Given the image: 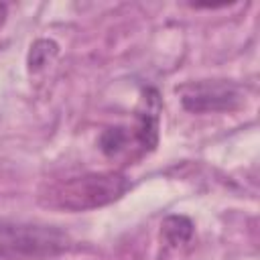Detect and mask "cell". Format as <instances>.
<instances>
[{"instance_id":"6da1fadb","label":"cell","mask_w":260,"mask_h":260,"mask_svg":"<svg viewBox=\"0 0 260 260\" xmlns=\"http://www.w3.org/2000/svg\"><path fill=\"white\" fill-rule=\"evenodd\" d=\"M128 189L130 181L118 173H87L53 185L47 203L69 211L95 209L120 199Z\"/></svg>"},{"instance_id":"277c9868","label":"cell","mask_w":260,"mask_h":260,"mask_svg":"<svg viewBox=\"0 0 260 260\" xmlns=\"http://www.w3.org/2000/svg\"><path fill=\"white\" fill-rule=\"evenodd\" d=\"M162 234L169 240V244L179 246V244L189 242V238L193 234V223L185 215H169L162 221Z\"/></svg>"},{"instance_id":"3957f363","label":"cell","mask_w":260,"mask_h":260,"mask_svg":"<svg viewBox=\"0 0 260 260\" xmlns=\"http://www.w3.org/2000/svg\"><path fill=\"white\" fill-rule=\"evenodd\" d=\"M183 108L189 112H223L240 102V91L228 81H199L183 87Z\"/></svg>"},{"instance_id":"52a82bcc","label":"cell","mask_w":260,"mask_h":260,"mask_svg":"<svg viewBox=\"0 0 260 260\" xmlns=\"http://www.w3.org/2000/svg\"><path fill=\"white\" fill-rule=\"evenodd\" d=\"M4 18H6V4H0V24L4 22Z\"/></svg>"},{"instance_id":"8992f818","label":"cell","mask_w":260,"mask_h":260,"mask_svg":"<svg viewBox=\"0 0 260 260\" xmlns=\"http://www.w3.org/2000/svg\"><path fill=\"white\" fill-rule=\"evenodd\" d=\"M57 53V45L53 43V41H37L35 45H32V49H30V55H28V65H30V69L32 71H37L39 67H43L45 63H47V59L51 57V55H55Z\"/></svg>"},{"instance_id":"5b68a950","label":"cell","mask_w":260,"mask_h":260,"mask_svg":"<svg viewBox=\"0 0 260 260\" xmlns=\"http://www.w3.org/2000/svg\"><path fill=\"white\" fill-rule=\"evenodd\" d=\"M128 140H130V134H128L126 128H122V126L108 128V130L100 136V148H102L108 156H114V154H118L120 150L126 148Z\"/></svg>"},{"instance_id":"7a4b0ae2","label":"cell","mask_w":260,"mask_h":260,"mask_svg":"<svg viewBox=\"0 0 260 260\" xmlns=\"http://www.w3.org/2000/svg\"><path fill=\"white\" fill-rule=\"evenodd\" d=\"M63 230L45 223L0 221V260H37L57 256L71 248Z\"/></svg>"}]
</instances>
